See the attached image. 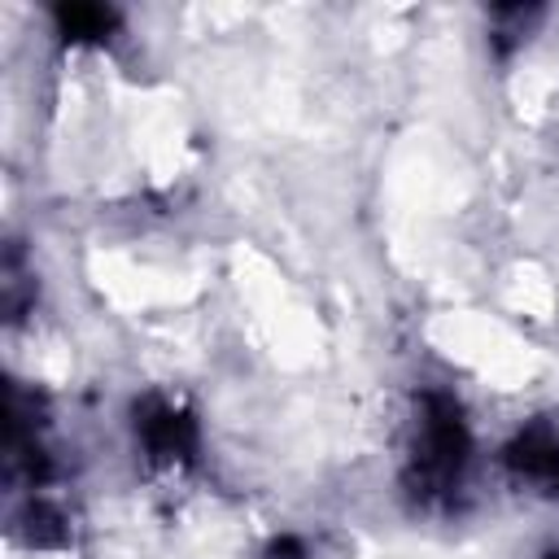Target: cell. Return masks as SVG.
<instances>
[{
    "instance_id": "1",
    "label": "cell",
    "mask_w": 559,
    "mask_h": 559,
    "mask_svg": "<svg viewBox=\"0 0 559 559\" xmlns=\"http://www.w3.org/2000/svg\"><path fill=\"white\" fill-rule=\"evenodd\" d=\"M467 450H472V437H467L459 402L450 393H424V419H419L415 467H411L415 493L428 498V493L450 489L467 463Z\"/></svg>"
},
{
    "instance_id": "6",
    "label": "cell",
    "mask_w": 559,
    "mask_h": 559,
    "mask_svg": "<svg viewBox=\"0 0 559 559\" xmlns=\"http://www.w3.org/2000/svg\"><path fill=\"white\" fill-rule=\"evenodd\" d=\"M546 559H559V550H550V555H546Z\"/></svg>"
},
{
    "instance_id": "5",
    "label": "cell",
    "mask_w": 559,
    "mask_h": 559,
    "mask_svg": "<svg viewBox=\"0 0 559 559\" xmlns=\"http://www.w3.org/2000/svg\"><path fill=\"white\" fill-rule=\"evenodd\" d=\"M542 9H493V35H498V48L507 52L524 31H528V22L537 17Z\"/></svg>"
},
{
    "instance_id": "3",
    "label": "cell",
    "mask_w": 559,
    "mask_h": 559,
    "mask_svg": "<svg viewBox=\"0 0 559 559\" xmlns=\"http://www.w3.org/2000/svg\"><path fill=\"white\" fill-rule=\"evenodd\" d=\"M507 467L520 476V480H533L550 493H559V432L537 419L528 424L511 445H507Z\"/></svg>"
},
{
    "instance_id": "2",
    "label": "cell",
    "mask_w": 559,
    "mask_h": 559,
    "mask_svg": "<svg viewBox=\"0 0 559 559\" xmlns=\"http://www.w3.org/2000/svg\"><path fill=\"white\" fill-rule=\"evenodd\" d=\"M135 432L153 459H188L197 450V424L162 397H144L135 406Z\"/></svg>"
},
{
    "instance_id": "4",
    "label": "cell",
    "mask_w": 559,
    "mask_h": 559,
    "mask_svg": "<svg viewBox=\"0 0 559 559\" xmlns=\"http://www.w3.org/2000/svg\"><path fill=\"white\" fill-rule=\"evenodd\" d=\"M52 17H57L66 39H100L114 26V13L100 4H61Z\"/></svg>"
}]
</instances>
